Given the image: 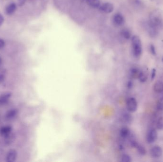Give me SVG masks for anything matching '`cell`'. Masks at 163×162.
<instances>
[{
  "label": "cell",
  "instance_id": "6da1fadb",
  "mask_svg": "<svg viewBox=\"0 0 163 162\" xmlns=\"http://www.w3.org/2000/svg\"><path fill=\"white\" fill-rule=\"evenodd\" d=\"M133 54L136 58H139L142 54V45L141 40L138 36H133L131 39Z\"/></svg>",
  "mask_w": 163,
  "mask_h": 162
},
{
  "label": "cell",
  "instance_id": "7a4b0ae2",
  "mask_svg": "<svg viewBox=\"0 0 163 162\" xmlns=\"http://www.w3.org/2000/svg\"><path fill=\"white\" fill-rule=\"evenodd\" d=\"M148 23L156 28L160 27L162 24V19L160 13L157 12H152L149 17Z\"/></svg>",
  "mask_w": 163,
  "mask_h": 162
},
{
  "label": "cell",
  "instance_id": "3957f363",
  "mask_svg": "<svg viewBox=\"0 0 163 162\" xmlns=\"http://www.w3.org/2000/svg\"><path fill=\"white\" fill-rule=\"evenodd\" d=\"M126 108L129 112L133 113L136 112L138 108V104L136 98L130 97L126 100Z\"/></svg>",
  "mask_w": 163,
  "mask_h": 162
},
{
  "label": "cell",
  "instance_id": "277c9868",
  "mask_svg": "<svg viewBox=\"0 0 163 162\" xmlns=\"http://www.w3.org/2000/svg\"><path fill=\"white\" fill-rule=\"evenodd\" d=\"M158 137V133L156 129L155 128H151L149 129L147 133L146 136V140L147 143L149 144L154 143L157 140Z\"/></svg>",
  "mask_w": 163,
  "mask_h": 162
},
{
  "label": "cell",
  "instance_id": "5b68a950",
  "mask_svg": "<svg viewBox=\"0 0 163 162\" xmlns=\"http://www.w3.org/2000/svg\"><path fill=\"white\" fill-rule=\"evenodd\" d=\"M163 154V150L161 147L158 145L154 146L150 150V155L152 158H160Z\"/></svg>",
  "mask_w": 163,
  "mask_h": 162
},
{
  "label": "cell",
  "instance_id": "8992f818",
  "mask_svg": "<svg viewBox=\"0 0 163 162\" xmlns=\"http://www.w3.org/2000/svg\"><path fill=\"white\" fill-rule=\"evenodd\" d=\"M148 70L147 67H144L140 70L138 78L141 83H145L147 81L148 78Z\"/></svg>",
  "mask_w": 163,
  "mask_h": 162
},
{
  "label": "cell",
  "instance_id": "52a82bcc",
  "mask_svg": "<svg viewBox=\"0 0 163 162\" xmlns=\"http://www.w3.org/2000/svg\"><path fill=\"white\" fill-rule=\"evenodd\" d=\"M100 10L105 13H110L114 11V7L113 5L110 2H105L100 5L99 7Z\"/></svg>",
  "mask_w": 163,
  "mask_h": 162
},
{
  "label": "cell",
  "instance_id": "ba28073f",
  "mask_svg": "<svg viewBox=\"0 0 163 162\" xmlns=\"http://www.w3.org/2000/svg\"><path fill=\"white\" fill-rule=\"evenodd\" d=\"M17 152L14 149L9 150L6 156V161L8 162H13L16 160Z\"/></svg>",
  "mask_w": 163,
  "mask_h": 162
},
{
  "label": "cell",
  "instance_id": "9c48e42d",
  "mask_svg": "<svg viewBox=\"0 0 163 162\" xmlns=\"http://www.w3.org/2000/svg\"><path fill=\"white\" fill-rule=\"evenodd\" d=\"M113 23L117 26H121L125 22L124 17L120 13H116L113 17Z\"/></svg>",
  "mask_w": 163,
  "mask_h": 162
},
{
  "label": "cell",
  "instance_id": "30bf717a",
  "mask_svg": "<svg viewBox=\"0 0 163 162\" xmlns=\"http://www.w3.org/2000/svg\"><path fill=\"white\" fill-rule=\"evenodd\" d=\"M12 96V93L11 92H6L0 95V105L6 104Z\"/></svg>",
  "mask_w": 163,
  "mask_h": 162
},
{
  "label": "cell",
  "instance_id": "8fae6325",
  "mask_svg": "<svg viewBox=\"0 0 163 162\" xmlns=\"http://www.w3.org/2000/svg\"><path fill=\"white\" fill-rule=\"evenodd\" d=\"M13 131V128L10 125H4L0 128V135L3 137L11 134Z\"/></svg>",
  "mask_w": 163,
  "mask_h": 162
},
{
  "label": "cell",
  "instance_id": "7c38bea8",
  "mask_svg": "<svg viewBox=\"0 0 163 162\" xmlns=\"http://www.w3.org/2000/svg\"><path fill=\"white\" fill-rule=\"evenodd\" d=\"M17 9V5L15 3L12 2L6 6L5 12L7 15H10L14 13Z\"/></svg>",
  "mask_w": 163,
  "mask_h": 162
},
{
  "label": "cell",
  "instance_id": "4fadbf2b",
  "mask_svg": "<svg viewBox=\"0 0 163 162\" xmlns=\"http://www.w3.org/2000/svg\"><path fill=\"white\" fill-rule=\"evenodd\" d=\"M132 134L130 129L128 127H124L122 128L120 130V136L123 139H128Z\"/></svg>",
  "mask_w": 163,
  "mask_h": 162
},
{
  "label": "cell",
  "instance_id": "5bb4252c",
  "mask_svg": "<svg viewBox=\"0 0 163 162\" xmlns=\"http://www.w3.org/2000/svg\"><path fill=\"white\" fill-rule=\"evenodd\" d=\"M154 91L157 93H161L163 92V82L158 81L155 82L154 85Z\"/></svg>",
  "mask_w": 163,
  "mask_h": 162
},
{
  "label": "cell",
  "instance_id": "9a60e30c",
  "mask_svg": "<svg viewBox=\"0 0 163 162\" xmlns=\"http://www.w3.org/2000/svg\"><path fill=\"white\" fill-rule=\"evenodd\" d=\"M139 69L137 67H133L130 70V76L131 78H138V75L140 72Z\"/></svg>",
  "mask_w": 163,
  "mask_h": 162
},
{
  "label": "cell",
  "instance_id": "2e32d148",
  "mask_svg": "<svg viewBox=\"0 0 163 162\" xmlns=\"http://www.w3.org/2000/svg\"><path fill=\"white\" fill-rule=\"evenodd\" d=\"M85 1L88 5L93 8H98L101 5L100 0H85Z\"/></svg>",
  "mask_w": 163,
  "mask_h": 162
},
{
  "label": "cell",
  "instance_id": "e0dca14e",
  "mask_svg": "<svg viewBox=\"0 0 163 162\" xmlns=\"http://www.w3.org/2000/svg\"><path fill=\"white\" fill-rule=\"evenodd\" d=\"M17 113H18V111L17 109H11L7 112L5 117L7 119H12L13 118L15 117Z\"/></svg>",
  "mask_w": 163,
  "mask_h": 162
},
{
  "label": "cell",
  "instance_id": "ac0fdd59",
  "mask_svg": "<svg viewBox=\"0 0 163 162\" xmlns=\"http://www.w3.org/2000/svg\"><path fill=\"white\" fill-rule=\"evenodd\" d=\"M122 37L124 39L129 40L131 37V32L128 29H124L122 30L120 33Z\"/></svg>",
  "mask_w": 163,
  "mask_h": 162
},
{
  "label": "cell",
  "instance_id": "d6986e66",
  "mask_svg": "<svg viewBox=\"0 0 163 162\" xmlns=\"http://www.w3.org/2000/svg\"><path fill=\"white\" fill-rule=\"evenodd\" d=\"M122 120L124 123L130 124L133 121L132 116L128 113H125L122 116Z\"/></svg>",
  "mask_w": 163,
  "mask_h": 162
},
{
  "label": "cell",
  "instance_id": "ffe728a7",
  "mask_svg": "<svg viewBox=\"0 0 163 162\" xmlns=\"http://www.w3.org/2000/svg\"><path fill=\"white\" fill-rule=\"evenodd\" d=\"M135 148L137 150L138 153L141 155H145L147 153V150L145 149V147L141 144L138 143L136 145Z\"/></svg>",
  "mask_w": 163,
  "mask_h": 162
},
{
  "label": "cell",
  "instance_id": "44dd1931",
  "mask_svg": "<svg viewBox=\"0 0 163 162\" xmlns=\"http://www.w3.org/2000/svg\"><path fill=\"white\" fill-rule=\"evenodd\" d=\"M4 143L6 145H9L12 144V142H13V140H14V136L12 133L11 134L4 137Z\"/></svg>",
  "mask_w": 163,
  "mask_h": 162
},
{
  "label": "cell",
  "instance_id": "7402d4cb",
  "mask_svg": "<svg viewBox=\"0 0 163 162\" xmlns=\"http://www.w3.org/2000/svg\"><path fill=\"white\" fill-rule=\"evenodd\" d=\"M156 128L159 130H163V117H159L156 122Z\"/></svg>",
  "mask_w": 163,
  "mask_h": 162
},
{
  "label": "cell",
  "instance_id": "603a6c76",
  "mask_svg": "<svg viewBox=\"0 0 163 162\" xmlns=\"http://www.w3.org/2000/svg\"><path fill=\"white\" fill-rule=\"evenodd\" d=\"M121 160L122 162H130L132 161V158L128 154H124L122 155Z\"/></svg>",
  "mask_w": 163,
  "mask_h": 162
},
{
  "label": "cell",
  "instance_id": "cb8c5ba5",
  "mask_svg": "<svg viewBox=\"0 0 163 162\" xmlns=\"http://www.w3.org/2000/svg\"><path fill=\"white\" fill-rule=\"evenodd\" d=\"M156 108L159 111H163V97L160 98L156 103Z\"/></svg>",
  "mask_w": 163,
  "mask_h": 162
},
{
  "label": "cell",
  "instance_id": "d4e9b609",
  "mask_svg": "<svg viewBox=\"0 0 163 162\" xmlns=\"http://www.w3.org/2000/svg\"><path fill=\"white\" fill-rule=\"evenodd\" d=\"M156 70L155 69H153L152 70L151 73V80L153 81L155 79V77L156 76Z\"/></svg>",
  "mask_w": 163,
  "mask_h": 162
},
{
  "label": "cell",
  "instance_id": "484cf974",
  "mask_svg": "<svg viewBox=\"0 0 163 162\" xmlns=\"http://www.w3.org/2000/svg\"><path fill=\"white\" fill-rule=\"evenodd\" d=\"M150 51L151 52L152 54L153 55H156V50L155 46L153 44L150 45Z\"/></svg>",
  "mask_w": 163,
  "mask_h": 162
},
{
  "label": "cell",
  "instance_id": "4316f807",
  "mask_svg": "<svg viewBox=\"0 0 163 162\" xmlns=\"http://www.w3.org/2000/svg\"><path fill=\"white\" fill-rule=\"evenodd\" d=\"M19 6H23L26 2V0H17Z\"/></svg>",
  "mask_w": 163,
  "mask_h": 162
},
{
  "label": "cell",
  "instance_id": "83f0119b",
  "mask_svg": "<svg viewBox=\"0 0 163 162\" xmlns=\"http://www.w3.org/2000/svg\"><path fill=\"white\" fill-rule=\"evenodd\" d=\"M5 43L4 40L0 39V49L3 48L5 46Z\"/></svg>",
  "mask_w": 163,
  "mask_h": 162
},
{
  "label": "cell",
  "instance_id": "f1b7e54d",
  "mask_svg": "<svg viewBox=\"0 0 163 162\" xmlns=\"http://www.w3.org/2000/svg\"><path fill=\"white\" fill-rule=\"evenodd\" d=\"M4 18L2 14L0 13V26L4 23Z\"/></svg>",
  "mask_w": 163,
  "mask_h": 162
},
{
  "label": "cell",
  "instance_id": "f546056e",
  "mask_svg": "<svg viewBox=\"0 0 163 162\" xmlns=\"http://www.w3.org/2000/svg\"><path fill=\"white\" fill-rule=\"evenodd\" d=\"M5 78V75L4 73L0 74V82L4 81Z\"/></svg>",
  "mask_w": 163,
  "mask_h": 162
},
{
  "label": "cell",
  "instance_id": "4dcf8cb0",
  "mask_svg": "<svg viewBox=\"0 0 163 162\" xmlns=\"http://www.w3.org/2000/svg\"><path fill=\"white\" fill-rule=\"evenodd\" d=\"M128 86L129 88H132V87L133 84H132V81L128 82Z\"/></svg>",
  "mask_w": 163,
  "mask_h": 162
},
{
  "label": "cell",
  "instance_id": "1f68e13d",
  "mask_svg": "<svg viewBox=\"0 0 163 162\" xmlns=\"http://www.w3.org/2000/svg\"><path fill=\"white\" fill-rule=\"evenodd\" d=\"M1 62H2V60H1V58L0 57V65H1Z\"/></svg>",
  "mask_w": 163,
  "mask_h": 162
},
{
  "label": "cell",
  "instance_id": "d6a6232c",
  "mask_svg": "<svg viewBox=\"0 0 163 162\" xmlns=\"http://www.w3.org/2000/svg\"><path fill=\"white\" fill-rule=\"evenodd\" d=\"M162 62H163V58H162Z\"/></svg>",
  "mask_w": 163,
  "mask_h": 162
}]
</instances>
